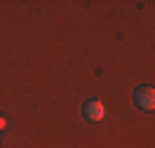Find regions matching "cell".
<instances>
[{"label": "cell", "mask_w": 155, "mask_h": 148, "mask_svg": "<svg viewBox=\"0 0 155 148\" xmlns=\"http://www.w3.org/2000/svg\"><path fill=\"white\" fill-rule=\"evenodd\" d=\"M5 128H8V119L0 116V131H5Z\"/></svg>", "instance_id": "3"}, {"label": "cell", "mask_w": 155, "mask_h": 148, "mask_svg": "<svg viewBox=\"0 0 155 148\" xmlns=\"http://www.w3.org/2000/svg\"><path fill=\"white\" fill-rule=\"evenodd\" d=\"M133 101L143 111H153L155 109V89L153 86H138L133 91Z\"/></svg>", "instance_id": "1"}, {"label": "cell", "mask_w": 155, "mask_h": 148, "mask_svg": "<svg viewBox=\"0 0 155 148\" xmlns=\"http://www.w3.org/2000/svg\"><path fill=\"white\" fill-rule=\"evenodd\" d=\"M104 116H106V106H104V101L91 99V101L84 104V119H86V121L99 123V121H104Z\"/></svg>", "instance_id": "2"}]
</instances>
